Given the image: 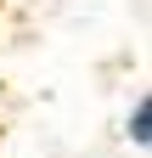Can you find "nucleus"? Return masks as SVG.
<instances>
[{"label": "nucleus", "instance_id": "f257e3e1", "mask_svg": "<svg viewBox=\"0 0 152 158\" xmlns=\"http://www.w3.org/2000/svg\"><path fill=\"white\" fill-rule=\"evenodd\" d=\"M124 141L135 147V152L152 147V96H146V90H141L135 102H130V113H124Z\"/></svg>", "mask_w": 152, "mask_h": 158}]
</instances>
